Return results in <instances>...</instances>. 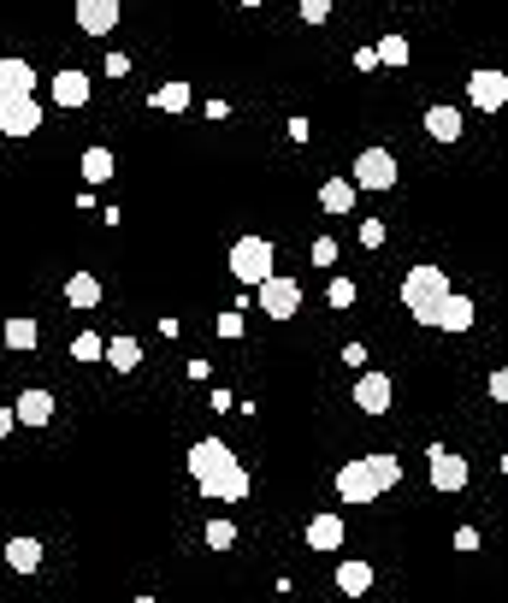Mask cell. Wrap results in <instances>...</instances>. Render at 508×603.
<instances>
[{
	"mask_svg": "<svg viewBox=\"0 0 508 603\" xmlns=\"http://www.w3.org/2000/svg\"><path fill=\"white\" fill-rule=\"evenodd\" d=\"M396 479H402V462L396 456H355V462L337 468V497L343 503H379Z\"/></svg>",
	"mask_w": 508,
	"mask_h": 603,
	"instance_id": "1",
	"label": "cell"
},
{
	"mask_svg": "<svg viewBox=\"0 0 508 603\" xmlns=\"http://www.w3.org/2000/svg\"><path fill=\"white\" fill-rule=\"evenodd\" d=\"M225 267H231V278L237 284H260V278H272V267H278V249H272V237H237L231 243V255H225Z\"/></svg>",
	"mask_w": 508,
	"mask_h": 603,
	"instance_id": "2",
	"label": "cell"
},
{
	"mask_svg": "<svg viewBox=\"0 0 508 603\" xmlns=\"http://www.w3.org/2000/svg\"><path fill=\"white\" fill-rule=\"evenodd\" d=\"M444 296H449L444 267H414L408 278H402V302H408V314H414V320H426Z\"/></svg>",
	"mask_w": 508,
	"mask_h": 603,
	"instance_id": "3",
	"label": "cell"
},
{
	"mask_svg": "<svg viewBox=\"0 0 508 603\" xmlns=\"http://www.w3.org/2000/svg\"><path fill=\"white\" fill-rule=\"evenodd\" d=\"M254 302H260V314H272V320H296V314H302V284L284 278V272H272V278L254 284Z\"/></svg>",
	"mask_w": 508,
	"mask_h": 603,
	"instance_id": "4",
	"label": "cell"
},
{
	"mask_svg": "<svg viewBox=\"0 0 508 603\" xmlns=\"http://www.w3.org/2000/svg\"><path fill=\"white\" fill-rule=\"evenodd\" d=\"M349 184H355V190H396V154H390V148H361Z\"/></svg>",
	"mask_w": 508,
	"mask_h": 603,
	"instance_id": "5",
	"label": "cell"
},
{
	"mask_svg": "<svg viewBox=\"0 0 508 603\" xmlns=\"http://www.w3.org/2000/svg\"><path fill=\"white\" fill-rule=\"evenodd\" d=\"M195 485H201V497H207V503H243L254 479H249V468L231 456V462H225L219 473H207V479H195Z\"/></svg>",
	"mask_w": 508,
	"mask_h": 603,
	"instance_id": "6",
	"label": "cell"
},
{
	"mask_svg": "<svg viewBox=\"0 0 508 603\" xmlns=\"http://www.w3.org/2000/svg\"><path fill=\"white\" fill-rule=\"evenodd\" d=\"M42 131V101L36 95H0V136H36Z\"/></svg>",
	"mask_w": 508,
	"mask_h": 603,
	"instance_id": "7",
	"label": "cell"
},
{
	"mask_svg": "<svg viewBox=\"0 0 508 603\" xmlns=\"http://www.w3.org/2000/svg\"><path fill=\"white\" fill-rule=\"evenodd\" d=\"M467 101H473L479 113H503V107H508V77L497 66L473 71V77H467Z\"/></svg>",
	"mask_w": 508,
	"mask_h": 603,
	"instance_id": "8",
	"label": "cell"
},
{
	"mask_svg": "<svg viewBox=\"0 0 508 603\" xmlns=\"http://www.w3.org/2000/svg\"><path fill=\"white\" fill-rule=\"evenodd\" d=\"M426 456H432V491H461V485L473 479L467 456H455V450H444V444H432Z\"/></svg>",
	"mask_w": 508,
	"mask_h": 603,
	"instance_id": "9",
	"label": "cell"
},
{
	"mask_svg": "<svg viewBox=\"0 0 508 603\" xmlns=\"http://www.w3.org/2000/svg\"><path fill=\"white\" fill-rule=\"evenodd\" d=\"M390 397H396L390 373H367V367H361V379H355V408H367V414H390Z\"/></svg>",
	"mask_w": 508,
	"mask_h": 603,
	"instance_id": "10",
	"label": "cell"
},
{
	"mask_svg": "<svg viewBox=\"0 0 508 603\" xmlns=\"http://www.w3.org/2000/svg\"><path fill=\"white\" fill-rule=\"evenodd\" d=\"M420 326H438V332H467V326H473V302L449 290L444 302H438V308H432V314L420 320Z\"/></svg>",
	"mask_w": 508,
	"mask_h": 603,
	"instance_id": "11",
	"label": "cell"
},
{
	"mask_svg": "<svg viewBox=\"0 0 508 603\" xmlns=\"http://www.w3.org/2000/svg\"><path fill=\"white\" fill-rule=\"evenodd\" d=\"M77 30H83V36L119 30V0H77Z\"/></svg>",
	"mask_w": 508,
	"mask_h": 603,
	"instance_id": "12",
	"label": "cell"
},
{
	"mask_svg": "<svg viewBox=\"0 0 508 603\" xmlns=\"http://www.w3.org/2000/svg\"><path fill=\"white\" fill-rule=\"evenodd\" d=\"M42 556H48V550H42V538H30V533L6 538V568H12V574H36V568H42Z\"/></svg>",
	"mask_w": 508,
	"mask_h": 603,
	"instance_id": "13",
	"label": "cell"
},
{
	"mask_svg": "<svg viewBox=\"0 0 508 603\" xmlns=\"http://www.w3.org/2000/svg\"><path fill=\"white\" fill-rule=\"evenodd\" d=\"M0 95H36V66L18 60V54H6L0 60Z\"/></svg>",
	"mask_w": 508,
	"mask_h": 603,
	"instance_id": "14",
	"label": "cell"
},
{
	"mask_svg": "<svg viewBox=\"0 0 508 603\" xmlns=\"http://www.w3.org/2000/svg\"><path fill=\"white\" fill-rule=\"evenodd\" d=\"M225 462H231V450H225V438H201V444H195V450H190V473H195V479H207V473H219V468H225Z\"/></svg>",
	"mask_w": 508,
	"mask_h": 603,
	"instance_id": "15",
	"label": "cell"
},
{
	"mask_svg": "<svg viewBox=\"0 0 508 603\" xmlns=\"http://www.w3.org/2000/svg\"><path fill=\"white\" fill-rule=\"evenodd\" d=\"M65 302L83 308V314L101 308V278H95V272H71V278H65Z\"/></svg>",
	"mask_w": 508,
	"mask_h": 603,
	"instance_id": "16",
	"label": "cell"
},
{
	"mask_svg": "<svg viewBox=\"0 0 508 603\" xmlns=\"http://www.w3.org/2000/svg\"><path fill=\"white\" fill-rule=\"evenodd\" d=\"M308 550H343V515H314L308 521Z\"/></svg>",
	"mask_w": 508,
	"mask_h": 603,
	"instance_id": "17",
	"label": "cell"
},
{
	"mask_svg": "<svg viewBox=\"0 0 508 603\" xmlns=\"http://www.w3.org/2000/svg\"><path fill=\"white\" fill-rule=\"evenodd\" d=\"M373 586V562H337V592L343 598H367Z\"/></svg>",
	"mask_w": 508,
	"mask_h": 603,
	"instance_id": "18",
	"label": "cell"
},
{
	"mask_svg": "<svg viewBox=\"0 0 508 603\" xmlns=\"http://www.w3.org/2000/svg\"><path fill=\"white\" fill-rule=\"evenodd\" d=\"M12 414H18L24 426H48V420H54V397H48V391H24V397L12 402Z\"/></svg>",
	"mask_w": 508,
	"mask_h": 603,
	"instance_id": "19",
	"label": "cell"
},
{
	"mask_svg": "<svg viewBox=\"0 0 508 603\" xmlns=\"http://www.w3.org/2000/svg\"><path fill=\"white\" fill-rule=\"evenodd\" d=\"M54 101H60V107H83V101H89V77H83V71H54Z\"/></svg>",
	"mask_w": 508,
	"mask_h": 603,
	"instance_id": "20",
	"label": "cell"
},
{
	"mask_svg": "<svg viewBox=\"0 0 508 603\" xmlns=\"http://www.w3.org/2000/svg\"><path fill=\"white\" fill-rule=\"evenodd\" d=\"M0 343H6V349H36V343H42V326H36L30 314H12V320L0 326Z\"/></svg>",
	"mask_w": 508,
	"mask_h": 603,
	"instance_id": "21",
	"label": "cell"
},
{
	"mask_svg": "<svg viewBox=\"0 0 508 603\" xmlns=\"http://www.w3.org/2000/svg\"><path fill=\"white\" fill-rule=\"evenodd\" d=\"M426 136L432 142H461V107H432L426 113Z\"/></svg>",
	"mask_w": 508,
	"mask_h": 603,
	"instance_id": "22",
	"label": "cell"
},
{
	"mask_svg": "<svg viewBox=\"0 0 508 603\" xmlns=\"http://www.w3.org/2000/svg\"><path fill=\"white\" fill-rule=\"evenodd\" d=\"M319 207H325V213H349V207H355V184H349V178H325V184H319Z\"/></svg>",
	"mask_w": 508,
	"mask_h": 603,
	"instance_id": "23",
	"label": "cell"
},
{
	"mask_svg": "<svg viewBox=\"0 0 508 603\" xmlns=\"http://www.w3.org/2000/svg\"><path fill=\"white\" fill-rule=\"evenodd\" d=\"M101 361H107V367H119V373H136V367H142V343H136V337H113Z\"/></svg>",
	"mask_w": 508,
	"mask_h": 603,
	"instance_id": "24",
	"label": "cell"
},
{
	"mask_svg": "<svg viewBox=\"0 0 508 603\" xmlns=\"http://www.w3.org/2000/svg\"><path fill=\"white\" fill-rule=\"evenodd\" d=\"M154 107H160V113H184V107H190V83H184V77H178V83H160V89H154Z\"/></svg>",
	"mask_w": 508,
	"mask_h": 603,
	"instance_id": "25",
	"label": "cell"
},
{
	"mask_svg": "<svg viewBox=\"0 0 508 603\" xmlns=\"http://www.w3.org/2000/svg\"><path fill=\"white\" fill-rule=\"evenodd\" d=\"M113 178V148H89L83 154V184H107Z\"/></svg>",
	"mask_w": 508,
	"mask_h": 603,
	"instance_id": "26",
	"label": "cell"
},
{
	"mask_svg": "<svg viewBox=\"0 0 508 603\" xmlns=\"http://www.w3.org/2000/svg\"><path fill=\"white\" fill-rule=\"evenodd\" d=\"M373 54H379V66H408V36H396V30H390V36L373 42Z\"/></svg>",
	"mask_w": 508,
	"mask_h": 603,
	"instance_id": "27",
	"label": "cell"
},
{
	"mask_svg": "<svg viewBox=\"0 0 508 603\" xmlns=\"http://www.w3.org/2000/svg\"><path fill=\"white\" fill-rule=\"evenodd\" d=\"M101 355H107V337H95V332L71 337V361H101Z\"/></svg>",
	"mask_w": 508,
	"mask_h": 603,
	"instance_id": "28",
	"label": "cell"
},
{
	"mask_svg": "<svg viewBox=\"0 0 508 603\" xmlns=\"http://www.w3.org/2000/svg\"><path fill=\"white\" fill-rule=\"evenodd\" d=\"M207 544H213V550H231V544H237V527H231V521H207Z\"/></svg>",
	"mask_w": 508,
	"mask_h": 603,
	"instance_id": "29",
	"label": "cell"
},
{
	"mask_svg": "<svg viewBox=\"0 0 508 603\" xmlns=\"http://www.w3.org/2000/svg\"><path fill=\"white\" fill-rule=\"evenodd\" d=\"M325 302H331V308H349V302H355V284H349V278H331Z\"/></svg>",
	"mask_w": 508,
	"mask_h": 603,
	"instance_id": "30",
	"label": "cell"
},
{
	"mask_svg": "<svg viewBox=\"0 0 508 603\" xmlns=\"http://www.w3.org/2000/svg\"><path fill=\"white\" fill-rule=\"evenodd\" d=\"M384 237L390 231H384L379 219H361V249H384Z\"/></svg>",
	"mask_w": 508,
	"mask_h": 603,
	"instance_id": "31",
	"label": "cell"
},
{
	"mask_svg": "<svg viewBox=\"0 0 508 603\" xmlns=\"http://www.w3.org/2000/svg\"><path fill=\"white\" fill-rule=\"evenodd\" d=\"M337 261V237H319L314 243V267H331Z\"/></svg>",
	"mask_w": 508,
	"mask_h": 603,
	"instance_id": "32",
	"label": "cell"
},
{
	"mask_svg": "<svg viewBox=\"0 0 508 603\" xmlns=\"http://www.w3.org/2000/svg\"><path fill=\"white\" fill-rule=\"evenodd\" d=\"M302 18H308V24H325V18H331V0H302Z\"/></svg>",
	"mask_w": 508,
	"mask_h": 603,
	"instance_id": "33",
	"label": "cell"
},
{
	"mask_svg": "<svg viewBox=\"0 0 508 603\" xmlns=\"http://www.w3.org/2000/svg\"><path fill=\"white\" fill-rule=\"evenodd\" d=\"M219 337H243V314L231 308V314H219Z\"/></svg>",
	"mask_w": 508,
	"mask_h": 603,
	"instance_id": "34",
	"label": "cell"
},
{
	"mask_svg": "<svg viewBox=\"0 0 508 603\" xmlns=\"http://www.w3.org/2000/svg\"><path fill=\"white\" fill-rule=\"evenodd\" d=\"M343 361H349V367L361 373V367H367V349H361V343H343Z\"/></svg>",
	"mask_w": 508,
	"mask_h": 603,
	"instance_id": "35",
	"label": "cell"
},
{
	"mask_svg": "<svg viewBox=\"0 0 508 603\" xmlns=\"http://www.w3.org/2000/svg\"><path fill=\"white\" fill-rule=\"evenodd\" d=\"M12 426H18V414H12V408H0V438H6Z\"/></svg>",
	"mask_w": 508,
	"mask_h": 603,
	"instance_id": "36",
	"label": "cell"
},
{
	"mask_svg": "<svg viewBox=\"0 0 508 603\" xmlns=\"http://www.w3.org/2000/svg\"><path fill=\"white\" fill-rule=\"evenodd\" d=\"M237 6H266V0H237Z\"/></svg>",
	"mask_w": 508,
	"mask_h": 603,
	"instance_id": "37",
	"label": "cell"
}]
</instances>
